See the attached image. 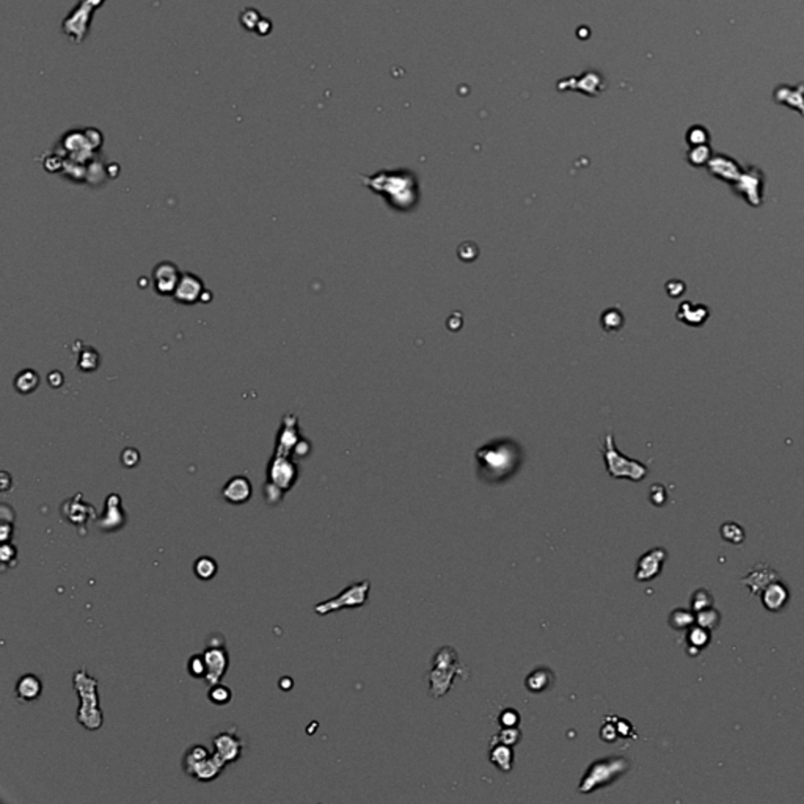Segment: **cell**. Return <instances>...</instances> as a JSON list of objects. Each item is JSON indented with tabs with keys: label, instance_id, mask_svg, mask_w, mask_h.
<instances>
[{
	"label": "cell",
	"instance_id": "d6986e66",
	"mask_svg": "<svg viewBox=\"0 0 804 804\" xmlns=\"http://www.w3.org/2000/svg\"><path fill=\"white\" fill-rule=\"evenodd\" d=\"M225 767L226 763L213 751L209 757L200 762L197 767L189 773V778L198 780V783H210V780H215L222 775Z\"/></svg>",
	"mask_w": 804,
	"mask_h": 804
},
{
	"label": "cell",
	"instance_id": "7bdbcfd3",
	"mask_svg": "<svg viewBox=\"0 0 804 804\" xmlns=\"http://www.w3.org/2000/svg\"><path fill=\"white\" fill-rule=\"evenodd\" d=\"M13 534H14V523L2 521V525H0V537H2V542H10Z\"/></svg>",
	"mask_w": 804,
	"mask_h": 804
},
{
	"label": "cell",
	"instance_id": "7402d4cb",
	"mask_svg": "<svg viewBox=\"0 0 804 804\" xmlns=\"http://www.w3.org/2000/svg\"><path fill=\"white\" fill-rule=\"evenodd\" d=\"M300 437H299V429H297V421H285L282 431L278 434V442H277V448H275V454L280 456H290L291 452L294 451L295 444L299 443Z\"/></svg>",
	"mask_w": 804,
	"mask_h": 804
},
{
	"label": "cell",
	"instance_id": "ffe728a7",
	"mask_svg": "<svg viewBox=\"0 0 804 804\" xmlns=\"http://www.w3.org/2000/svg\"><path fill=\"white\" fill-rule=\"evenodd\" d=\"M14 693H16V698L21 702L36 701L43 693V683L40 681V677L35 674L21 676L16 683V688H14Z\"/></svg>",
	"mask_w": 804,
	"mask_h": 804
},
{
	"label": "cell",
	"instance_id": "30bf717a",
	"mask_svg": "<svg viewBox=\"0 0 804 804\" xmlns=\"http://www.w3.org/2000/svg\"><path fill=\"white\" fill-rule=\"evenodd\" d=\"M213 749L214 753L220 757L226 763L238 762L242 757V749H244V741L239 737L238 731L234 729H225L217 732L213 738Z\"/></svg>",
	"mask_w": 804,
	"mask_h": 804
},
{
	"label": "cell",
	"instance_id": "ee69618b",
	"mask_svg": "<svg viewBox=\"0 0 804 804\" xmlns=\"http://www.w3.org/2000/svg\"><path fill=\"white\" fill-rule=\"evenodd\" d=\"M310 451H311L310 443H308L307 440L300 439V440H299V443H297V444H295V448H294V451H292V454H294V456H297V457H307V456L310 454Z\"/></svg>",
	"mask_w": 804,
	"mask_h": 804
},
{
	"label": "cell",
	"instance_id": "e0dca14e",
	"mask_svg": "<svg viewBox=\"0 0 804 804\" xmlns=\"http://www.w3.org/2000/svg\"><path fill=\"white\" fill-rule=\"evenodd\" d=\"M760 599L765 610L770 613H779L783 611L788 599H790V591H788L787 584L780 580L770 583L767 588L760 592Z\"/></svg>",
	"mask_w": 804,
	"mask_h": 804
},
{
	"label": "cell",
	"instance_id": "f35d334b",
	"mask_svg": "<svg viewBox=\"0 0 804 804\" xmlns=\"http://www.w3.org/2000/svg\"><path fill=\"white\" fill-rule=\"evenodd\" d=\"M497 738L502 741V743L515 746L521 738V732L519 729V726H517V728H503L502 731L497 733Z\"/></svg>",
	"mask_w": 804,
	"mask_h": 804
},
{
	"label": "cell",
	"instance_id": "4fadbf2b",
	"mask_svg": "<svg viewBox=\"0 0 804 804\" xmlns=\"http://www.w3.org/2000/svg\"><path fill=\"white\" fill-rule=\"evenodd\" d=\"M666 559H668V551L665 549H661V547L646 551L636 563L635 580L636 581H652V580H655L661 574L663 566H665Z\"/></svg>",
	"mask_w": 804,
	"mask_h": 804
},
{
	"label": "cell",
	"instance_id": "ba28073f",
	"mask_svg": "<svg viewBox=\"0 0 804 804\" xmlns=\"http://www.w3.org/2000/svg\"><path fill=\"white\" fill-rule=\"evenodd\" d=\"M299 479V467L290 456L275 454L268 467V481L283 492H290Z\"/></svg>",
	"mask_w": 804,
	"mask_h": 804
},
{
	"label": "cell",
	"instance_id": "1f68e13d",
	"mask_svg": "<svg viewBox=\"0 0 804 804\" xmlns=\"http://www.w3.org/2000/svg\"><path fill=\"white\" fill-rule=\"evenodd\" d=\"M720 622H721V613L713 606L706 608V610L696 613V624L701 627L715 630L718 629V626H720Z\"/></svg>",
	"mask_w": 804,
	"mask_h": 804
},
{
	"label": "cell",
	"instance_id": "7a4b0ae2",
	"mask_svg": "<svg viewBox=\"0 0 804 804\" xmlns=\"http://www.w3.org/2000/svg\"><path fill=\"white\" fill-rule=\"evenodd\" d=\"M462 677L464 681L468 677V669L460 665L459 655L454 647L443 646L435 652L432 658V669L427 674L429 681V694L431 698L439 699L444 696L449 690L452 683H454L456 677Z\"/></svg>",
	"mask_w": 804,
	"mask_h": 804
},
{
	"label": "cell",
	"instance_id": "cb8c5ba5",
	"mask_svg": "<svg viewBox=\"0 0 804 804\" xmlns=\"http://www.w3.org/2000/svg\"><path fill=\"white\" fill-rule=\"evenodd\" d=\"M553 676L551 669L541 666L534 671H531L528 674L526 681H525V686L531 691V693H544L545 690H549L551 683H553Z\"/></svg>",
	"mask_w": 804,
	"mask_h": 804
},
{
	"label": "cell",
	"instance_id": "603a6c76",
	"mask_svg": "<svg viewBox=\"0 0 804 804\" xmlns=\"http://www.w3.org/2000/svg\"><path fill=\"white\" fill-rule=\"evenodd\" d=\"M710 631L712 630L701 627L698 624H694V626L688 629V633H686V652H688V655L696 657L704 647L708 646L710 639H712V633H710Z\"/></svg>",
	"mask_w": 804,
	"mask_h": 804
},
{
	"label": "cell",
	"instance_id": "b9f144b4",
	"mask_svg": "<svg viewBox=\"0 0 804 804\" xmlns=\"http://www.w3.org/2000/svg\"><path fill=\"white\" fill-rule=\"evenodd\" d=\"M140 462L138 451L134 448H128L121 452V464L128 468L136 467Z\"/></svg>",
	"mask_w": 804,
	"mask_h": 804
},
{
	"label": "cell",
	"instance_id": "8d00e7d4",
	"mask_svg": "<svg viewBox=\"0 0 804 804\" xmlns=\"http://www.w3.org/2000/svg\"><path fill=\"white\" fill-rule=\"evenodd\" d=\"M0 559H2V571L5 572L6 567H14L18 563V549L16 545L10 542H4L2 549H0Z\"/></svg>",
	"mask_w": 804,
	"mask_h": 804
},
{
	"label": "cell",
	"instance_id": "4dcf8cb0",
	"mask_svg": "<svg viewBox=\"0 0 804 804\" xmlns=\"http://www.w3.org/2000/svg\"><path fill=\"white\" fill-rule=\"evenodd\" d=\"M208 698L215 706H228L231 699H233V691H231L230 686H226L222 682H218L215 685L209 686Z\"/></svg>",
	"mask_w": 804,
	"mask_h": 804
},
{
	"label": "cell",
	"instance_id": "836d02e7",
	"mask_svg": "<svg viewBox=\"0 0 804 804\" xmlns=\"http://www.w3.org/2000/svg\"><path fill=\"white\" fill-rule=\"evenodd\" d=\"M690 602H691V610L694 613H698L706 610V608L713 606V596L710 594L707 589H698L693 592Z\"/></svg>",
	"mask_w": 804,
	"mask_h": 804
},
{
	"label": "cell",
	"instance_id": "60d3db41",
	"mask_svg": "<svg viewBox=\"0 0 804 804\" xmlns=\"http://www.w3.org/2000/svg\"><path fill=\"white\" fill-rule=\"evenodd\" d=\"M666 499H668V494H666V489H665V487L660 486V484H655V486H652V489H651V502H652L655 506H663V504L666 503Z\"/></svg>",
	"mask_w": 804,
	"mask_h": 804
},
{
	"label": "cell",
	"instance_id": "f546056e",
	"mask_svg": "<svg viewBox=\"0 0 804 804\" xmlns=\"http://www.w3.org/2000/svg\"><path fill=\"white\" fill-rule=\"evenodd\" d=\"M720 533L726 542H731L733 545H740L745 542V529L736 521L723 523Z\"/></svg>",
	"mask_w": 804,
	"mask_h": 804
},
{
	"label": "cell",
	"instance_id": "8fae6325",
	"mask_svg": "<svg viewBox=\"0 0 804 804\" xmlns=\"http://www.w3.org/2000/svg\"><path fill=\"white\" fill-rule=\"evenodd\" d=\"M183 274L178 265L171 261H162L153 269V286L159 295H173Z\"/></svg>",
	"mask_w": 804,
	"mask_h": 804
},
{
	"label": "cell",
	"instance_id": "74e56055",
	"mask_svg": "<svg viewBox=\"0 0 804 804\" xmlns=\"http://www.w3.org/2000/svg\"><path fill=\"white\" fill-rule=\"evenodd\" d=\"M498 723L502 728H517L520 724V713L515 708H504L498 716Z\"/></svg>",
	"mask_w": 804,
	"mask_h": 804
},
{
	"label": "cell",
	"instance_id": "5bb4252c",
	"mask_svg": "<svg viewBox=\"0 0 804 804\" xmlns=\"http://www.w3.org/2000/svg\"><path fill=\"white\" fill-rule=\"evenodd\" d=\"M205 655V661H206V668H208V673L205 681L206 683L210 685H215L218 682H222L223 676L226 674V671H228L230 666V657H228V652H226L225 646L222 647H210L208 646L206 651L203 652Z\"/></svg>",
	"mask_w": 804,
	"mask_h": 804
},
{
	"label": "cell",
	"instance_id": "9a60e30c",
	"mask_svg": "<svg viewBox=\"0 0 804 804\" xmlns=\"http://www.w3.org/2000/svg\"><path fill=\"white\" fill-rule=\"evenodd\" d=\"M203 294H205V283H203V280L198 275L185 272L181 280H179V285L171 297L178 303H181V305H195V303L201 302Z\"/></svg>",
	"mask_w": 804,
	"mask_h": 804
},
{
	"label": "cell",
	"instance_id": "ab89813d",
	"mask_svg": "<svg viewBox=\"0 0 804 804\" xmlns=\"http://www.w3.org/2000/svg\"><path fill=\"white\" fill-rule=\"evenodd\" d=\"M616 728H618L619 737H622V738H633V737H636L633 726L630 724V721L624 720V718L616 716Z\"/></svg>",
	"mask_w": 804,
	"mask_h": 804
},
{
	"label": "cell",
	"instance_id": "6da1fadb",
	"mask_svg": "<svg viewBox=\"0 0 804 804\" xmlns=\"http://www.w3.org/2000/svg\"><path fill=\"white\" fill-rule=\"evenodd\" d=\"M479 474L487 482H503L515 474L521 464L519 444L511 440L489 443L476 451Z\"/></svg>",
	"mask_w": 804,
	"mask_h": 804
},
{
	"label": "cell",
	"instance_id": "3957f363",
	"mask_svg": "<svg viewBox=\"0 0 804 804\" xmlns=\"http://www.w3.org/2000/svg\"><path fill=\"white\" fill-rule=\"evenodd\" d=\"M74 688L81 698V707L77 710V721L85 729L98 731L103 726V710L99 707L98 681L91 677L87 671L81 669L74 674Z\"/></svg>",
	"mask_w": 804,
	"mask_h": 804
},
{
	"label": "cell",
	"instance_id": "f1b7e54d",
	"mask_svg": "<svg viewBox=\"0 0 804 804\" xmlns=\"http://www.w3.org/2000/svg\"><path fill=\"white\" fill-rule=\"evenodd\" d=\"M77 365H79L81 371L83 372L96 371L101 365V357L98 354V350L93 349L91 346L83 347V350L79 354V362H77Z\"/></svg>",
	"mask_w": 804,
	"mask_h": 804
},
{
	"label": "cell",
	"instance_id": "8992f818",
	"mask_svg": "<svg viewBox=\"0 0 804 804\" xmlns=\"http://www.w3.org/2000/svg\"><path fill=\"white\" fill-rule=\"evenodd\" d=\"M370 589H371V583L368 580L352 583L350 586L342 589L337 597L317 604L315 606V613L319 616H325L335 611L347 610V608H360L368 602Z\"/></svg>",
	"mask_w": 804,
	"mask_h": 804
},
{
	"label": "cell",
	"instance_id": "83f0119b",
	"mask_svg": "<svg viewBox=\"0 0 804 804\" xmlns=\"http://www.w3.org/2000/svg\"><path fill=\"white\" fill-rule=\"evenodd\" d=\"M217 571H218L217 561L210 556H200L193 564V572L197 575V579L205 581L213 580L217 575Z\"/></svg>",
	"mask_w": 804,
	"mask_h": 804
},
{
	"label": "cell",
	"instance_id": "ac0fdd59",
	"mask_svg": "<svg viewBox=\"0 0 804 804\" xmlns=\"http://www.w3.org/2000/svg\"><path fill=\"white\" fill-rule=\"evenodd\" d=\"M779 580V574L768 564H755L749 574L741 580V584H745L751 589V594H760V592L768 586L770 583Z\"/></svg>",
	"mask_w": 804,
	"mask_h": 804
},
{
	"label": "cell",
	"instance_id": "9c48e42d",
	"mask_svg": "<svg viewBox=\"0 0 804 804\" xmlns=\"http://www.w3.org/2000/svg\"><path fill=\"white\" fill-rule=\"evenodd\" d=\"M60 512L61 517L79 529L87 528L90 520H98V511L95 509V506L83 502L82 494H77L63 502V504L60 506Z\"/></svg>",
	"mask_w": 804,
	"mask_h": 804
},
{
	"label": "cell",
	"instance_id": "7dc6e473",
	"mask_svg": "<svg viewBox=\"0 0 804 804\" xmlns=\"http://www.w3.org/2000/svg\"><path fill=\"white\" fill-rule=\"evenodd\" d=\"M9 478H10L9 473L4 472V473H2V492H6V490H9V484H6V482H9V481H10Z\"/></svg>",
	"mask_w": 804,
	"mask_h": 804
},
{
	"label": "cell",
	"instance_id": "f6af8a7d",
	"mask_svg": "<svg viewBox=\"0 0 804 804\" xmlns=\"http://www.w3.org/2000/svg\"><path fill=\"white\" fill-rule=\"evenodd\" d=\"M63 380H65V377H63V376H61V372H60V371H52V372L49 374V376H48V382H49V385H52L54 388H58V387H61V384H63Z\"/></svg>",
	"mask_w": 804,
	"mask_h": 804
},
{
	"label": "cell",
	"instance_id": "4316f807",
	"mask_svg": "<svg viewBox=\"0 0 804 804\" xmlns=\"http://www.w3.org/2000/svg\"><path fill=\"white\" fill-rule=\"evenodd\" d=\"M696 624V613L685 608H677L669 614V626L674 630H688Z\"/></svg>",
	"mask_w": 804,
	"mask_h": 804
},
{
	"label": "cell",
	"instance_id": "e575fe53",
	"mask_svg": "<svg viewBox=\"0 0 804 804\" xmlns=\"http://www.w3.org/2000/svg\"><path fill=\"white\" fill-rule=\"evenodd\" d=\"M600 738H602L605 743H616V740L619 738V732L618 728H616V715L605 718L602 729H600Z\"/></svg>",
	"mask_w": 804,
	"mask_h": 804
},
{
	"label": "cell",
	"instance_id": "d4e9b609",
	"mask_svg": "<svg viewBox=\"0 0 804 804\" xmlns=\"http://www.w3.org/2000/svg\"><path fill=\"white\" fill-rule=\"evenodd\" d=\"M40 385V376L34 370H22L14 377V388L21 395H30Z\"/></svg>",
	"mask_w": 804,
	"mask_h": 804
},
{
	"label": "cell",
	"instance_id": "d590c367",
	"mask_svg": "<svg viewBox=\"0 0 804 804\" xmlns=\"http://www.w3.org/2000/svg\"><path fill=\"white\" fill-rule=\"evenodd\" d=\"M285 494H286V492H283L282 489L277 487L275 484L265 481L264 487H263V497L265 499V503H268L269 506H277V504L282 503Z\"/></svg>",
	"mask_w": 804,
	"mask_h": 804
},
{
	"label": "cell",
	"instance_id": "2e32d148",
	"mask_svg": "<svg viewBox=\"0 0 804 804\" xmlns=\"http://www.w3.org/2000/svg\"><path fill=\"white\" fill-rule=\"evenodd\" d=\"M253 495V486L247 476L238 474L225 484L222 497L230 504H245Z\"/></svg>",
	"mask_w": 804,
	"mask_h": 804
},
{
	"label": "cell",
	"instance_id": "44dd1931",
	"mask_svg": "<svg viewBox=\"0 0 804 804\" xmlns=\"http://www.w3.org/2000/svg\"><path fill=\"white\" fill-rule=\"evenodd\" d=\"M489 759L498 770H502L504 773H509L514 767L512 746L502 743V741H499L497 737H494V738H492V743H490Z\"/></svg>",
	"mask_w": 804,
	"mask_h": 804
},
{
	"label": "cell",
	"instance_id": "d6a6232c",
	"mask_svg": "<svg viewBox=\"0 0 804 804\" xmlns=\"http://www.w3.org/2000/svg\"><path fill=\"white\" fill-rule=\"evenodd\" d=\"M187 673H189L192 678H205L208 673L205 655L203 653L192 655L189 661H187Z\"/></svg>",
	"mask_w": 804,
	"mask_h": 804
},
{
	"label": "cell",
	"instance_id": "bcb514c9",
	"mask_svg": "<svg viewBox=\"0 0 804 804\" xmlns=\"http://www.w3.org/2000/svg\"><path fill=\"white\" fill-rule=\"evenodd\" d=\"M292 685H294V682H292L291 677H282V681H280V688H282L283 691H290L292 688Z\"/></svg>",
	"mask_w": 804,
	"mask_h": 804
},
{
	"label": "cell",
	"instance_id": "5b68a950",
	"mask_svg": "<svg viewBox=\"0 0 804 804\" xmlns=\"http://www.w3.org/2000/svg\"><path fill=\"white\" fill-rule=\"evenodd\" d=\"M604 459H605V464H606V472L608 474L611 476V478L616 479H630V481H643L649 470H647V467L641 462H638V460L633 459H629L627 456L621 454L616 448L614 440H613V434H608L605 437V444H604Z\"/></svg>",
	"mask_w": 804,
	"mask_h": 804
},
{
	"label": "cell",
	"instance_id": "7c38bea8",
	"mask_svg": "<svg viewBox=\"0 0 804 804\" xmlns=\"http://www.w3.org/2000/svg\"><path fill=\"white\" fill-rule=\"evenodd\" d=\"M128 523V512L124 511L121 497L118 494H111L106 499V511L96 520V525L104 533H115L120 531Z\"/></svg>",
	"mask_w": 804,
	"mask_h": 804
},
{
	"label": "cell",
	"instance_id": "277c9868",
	"mask_svg": "<svg viewBox=\"0 0 804 804\" xmlns=\"http://www.w3.org/2000/svg\"><path fill=\"white\" fill-rule=\"evenodd\" d=\"M630 770V762L622 755H613L605 757V759H599L592 762L586 773H584L579 790L581 793H592L599 788H604L606 785L613 784L619 776L626 775Z\"/></svg>",
	"mask_w": 804,
	"mask_h": 804
},
{
	"label": "cell",
	"instance_id": "52a82bcc",
	"mask_svg": "<svg viewBox=\"0 0 804 804\" xmlns=\"http://www.w3.org/2000/svg\"><path fill=\"white\" fill-rule=\"evenodd\" d=\"M104 0H82V4L69 14L63 22V30L68 36L73 38V41H82L85 34L90 27V21L99 5H103Z\"/></svg>",
	"mask_w": 804,
	"mask_h": 804
},
{
	"label": "cell",
	"instance_id": "484cf974",
	"mask_svg": "<svg viewBox=\"0 0 804 804\" xmlns=\"http://www.w3.org/2000/svg\"><path fill=\"white\" fill-rule=\"evenodd\" d=\"M210 753L206 746L203 745H192L189 749H187L185 754H184V759H183V770L187 776H189V773L197 767L200 762H203L209 757Z\"/></svg>",
	"mask_w": 804,
	"mask_h": 804
}]
</instances>
